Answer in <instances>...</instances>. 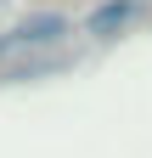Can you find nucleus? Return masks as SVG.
<instances>
[{
  "label": "nucleus",
  "mask_w": 152,
  "mask_h": 158,
  "mask_svg": "<svg viewBox=\"0 0 152 158\" xmlns=\"http://www.w3.org/2000/svg\"><path fill=\"white\" fill-rule=\"evenodd\" d=\"M68 34V17L62 11H40V17H23L11 34H0V56L11 51H40V45H56V40Z\"/></svg>",
  "instance_id": "nucleus-1"
},
{
  "label": "nucleus",
  "mask_w": 152,
  "mask_h": 158,
  "mask_svg": "<svg viewBox=\"0 0 152 158\" xmlns=\"http://www.w3.org/2000/svg\"><path fill=\"white\" fill-rule=\"evenodd\" d=\"M130 23H135V0H102V6L85 17V34L90 40H113V34H124Z\"/></svg>",
  "instance_id": "nucleus-2"
}]
</instances>
